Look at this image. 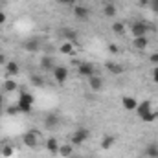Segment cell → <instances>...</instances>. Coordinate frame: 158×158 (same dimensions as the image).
<instances>
[{
  "label": "cell",
  "mask_w": 158,
  "mask_h": 158,
  "mask_svg": "<svg viewBox=\"0 0 158 158\" xmlns=\"http://www.w3.org/2000/svg\"><path fill=\"white\" fill-rule=\"evenodd\" d=\"M33 103H35V98H33L30 92H20V98H19V103H17L19 112H22V114H30L31 109H33Z\"/></svg>",
  "instance_id": "cell-1"
},
{
  "label": "cell",
  "mask_w": 158,
  "mask_h": 158,
  "mask_svg": "<svg viewBox=\"0 0 158 158\" xmlns=\"http://www.w3.org/2000/svg\"><path fill=\"white\" fill-rule=\"evenodd\" d=\"M88 136H90L88 129H85V127H79L77 131L72 134V140H70V143H72V145H81V143H85V142L88 140Z\"/></svg>",
  "instance_id": "cell-2"
},
{
  "label": "cell",
  "mask_w": 158,
  "mask_h": 158,
  "mask_svg": "<svg viewBox=\"0 0 158 158\" xmlns=\"http://www.w3.org/2000/svg\"><path fill=\"white\" fill-rule=\"evenodd\" d=\"M22 142H24L26 147L35 149V147L39 145V132H37V131H28V132L22 136Z\"/></svg>",
  "instance_id": "cell-3"
},
{
  "label": "cell",
  "mask_w": 158,
  "mask_h": 158,
  "mask_svg": "<svg viewBox=\"0 0 158 158\" xmlns=\"http://www.w3.org/2000/svg\"><path fill=\"white\" fill-rule=\"evenodd\" d=\"M149 30H155V28L149 26V24H145V22H142V20H138V22L132 24V35L134 37H145Z\"/></svg>",
  "instance_id": "cell-4"
},
{
  "label": "cell",
  "mask_w": 158,
  "mask_h": 158,
  "mask_svg": "<svg viewBox=\"0 0 158 158\" xmlns=\"http://www.w3.org/2000/svg\"><path fill=\"white\" fill-rule=\"evenodd\" d=\"M77 72L79 76H83V77H92L94 76V72H96V68H94V63H79L77 64Z\"/></svg>",
  "instance_id": "cell-5"
},
{
  "label": "cell",
  "mask_w": 158,
  "mask_h": 158,
  "mask_svg": "<svg viewBox=\"0 0 158 158\" xmlns=\"http://www.w3.org/2000/svg\"><path fill=\"white\" fill-rule=\"evenodd\" d=\"M72 9H74V15L77 17L79 20H81V22H86V20H88V17H90V9H88L86 6L76 4V6H74Z\"/></svg>",
  "instance_id": "cell-6"
},
{
  "label": "cell",
  "mask_w": 158,
  "mask_h": 158,
  "mask_svg": "<svg viewBox=\"0 0 158 158\" xmlns=\"http://www.w3.org/2000/svg\"><path fill=\"white\" fill-rule=\"evenodd\" d=\"M52 74H53V79H55L57 85H64V81L68 79V70L64 66H55Z\"/></svg>",
  "instance_id": "cell-7"
},
{
  "label": "cell",
  "mask_w": 158,
  "mask_h": 158,
  "mask_svg": "<svg viewBox=\"0 0 158 158\" xmlns=\"http://www.w3.org/2000/svg\"><path fill=\"white\" fill-rule=\"evenodd\" d=\"M22 48L26 50V52H30V53H33V52H39L40 48V40L37 37H30V39H26L22 42Z\"/></svg>",
  "instance_id": "cell-8"
},
{
  "label": "cell",
  "mask_w": 158,
  "mask_h": 158,
  "mask_svg": "<svg viewBox=\"0 0 158 158\" xmlns=\"http://www.w3.org/2000/svg\"><path fill=\"white\" fill-rule=\"evenodd\" d=\"M153 110V103L151 101H142V103H138V107H136V114H138V118H143L145 114H149Z\"/></svg>",
  "instance_id": "cell-9"
},
{
  "label": "cell",
  "mask_w": 158,
  "mask_h": 158,
  "mask_svg": "<svg viewBox=\"0 0 158 158\" xmlns=\"http://www.w3.org/2000/svg\"><path fill=\"white\" fill-rule=\"evenodd\" d=\"M40 68H42L44 72H53V68H55L53 57H52V55H44V57L40 59Z\"/></svg>",
  "instance_id": "cell-10"
},
{
  "label": "cell",
  "mask_w": 158,
  "mask_h": 158,
  "mask_svg": "<svg viewBox=\"0 0 158 158\" xmlns=\"http://www.w3.org/2000/svg\"><path fill=\"white\" fill-rule=\"evenodd\" d=\"M6 74H7L9 77L19 76V74H20V66H19V63H17V61H7V63H6Z\"/></svg>",
  "instance_id": "cell-11"
},
{
  "label": "cell",
  "mask_w": 158,
  "mask_h": 158,
  "mask_svg": "<svg viewBox=\"0 0 158 158\" xmlns=\"http://www.w3.org/2000/svg\"><path fill=\"white\" fill-rule=\"evenodd\" d=\"M121 105H123V109L125 110H136V107H138V101L132 98V96H123L121 98Z\"/></svg>",
  "instance_id": "cell-12"
},
{
  "label": "cell",
  "mask_w": 158,
  "mask_h": 158,
  "mask_svg": "<svg viewBox=\"0 0 158 158\" xmlns=\"http://www.w3.org/2000/svg\"><path fill=\"white\" fill-rule=\"evenodd\" d=\"M57 125H59V116L55 112H50L44 116V127L46 129H55Z\"/></svg>",
  "instance_id": "cell-13"
},
{
  "label": "cell",
  "mask_w": 158,
  "mask_h": 158,
  "mask_svg": "<svg viewBox=\"0 0 158 158\" xmlns=\"http://www.w3.org/2000/svg\"><path fill=\"white\" fill-rule=\"evenodd\" d=\"M88 86H90V90H94V92H99L101 88H103V79L99 77V76H92V77H88Z\"/></svg>",
  "instance_id": "cell-14"
},
{
  "label": "cell",
  "mask_w": 158,
  "mask_h": 158,
  "mask_svg": "<svg viewBox=\"0 0 158 158\" xmlns=\"http://www.w3.org/2000/svg\"><path fill=\"white\" fill-rule=\"evenodd\" d=\"M105 68L110 72V74H114V76H121L123 74V64H118V63H114V61H109V63H105Z\"/></svg>",
  "instance_id": "cell-15"
},
{
  "label": "cell",
  "mask_w": 158,
  "mask_h": 158,
  "mask_svg": "<svg viewBox=\"0 0 158 158\" xmlns=\"http://www.w3.org/2000/svg\"><path fill=\"white\" fill-rule=\"evenodd\" d=\"M61 35H63V39L68 40V42H76L77 40V31L72 30V28H63L61 30Z\"/></svg>",
  "instance_id": "cell-16"
},
{
  "label": "cell",
  "mask_w": 158,
  "mask_h": 158,
  "mask_svg": "<svg viewBox=\"0 0 158 158\" xmlns=\"http://www.w3.org/2000/svg\"><path fill=\"white\" fill-rule=\"evenodd\" d=\"M114 142H116V138H114L112 134H105L103 140H101V149H103V151H109V149L114 145Z\"/></svg>",
  "instance_id": "cell-17"
},
{
  "label": "cell",
  "mask_w": 158,
  "mask_h": 158,
  "mask_svg": "<svg viewBox=\"0 0 158 158\" xmlns=\"http://www.w3.org/2000/svg\"><path fill=\"white\" fill-rule=\"evenodd\" d=\"M59 155L63 158H68L74 155V145L72 143H64V145H59Z\"/></svg>",
  "instance_id": "cell-18"
},
{
  "label": "cell",
  "mask_w": 158,
  "mask_h": 158,
  "mask_svg": "<svg viewBox=\"0 0 158 158\" xmlns=\"http://www.w3.org/2000/svg\"><path fill=\"white\" fill-rule=\"evenodd\" d=\"M46 149L52 153V155H59V143L55 138H48L46 140Z\"/></svg>",
  "instance_id": "cell-19"
},
{
  "label": "cell",
  "mask_w": 158,
  "mask_h": 158,
  "mask_svg": "<svg viewBox=\"0 0 158 158\" xmlns=\"http://www.w3.org/2000/svg\"><path fill=\"white\" fill-rule=\"evenodd\" d=\"M132 46H134L136 50H145V48L149 46V40H147V37H134Z\"/></svg>",
  "instance_id": "cell-20"
},
{
  "label": "cell",
  "mask_w": 158,
  "mask_h": 158,
  "mask_svg": "<svg viewBox=\"0 0 158 158\" xmlns=\"http://www.w3.org/2000/svg\"><path fill=\"white\" fill-rule=\"evenodd\" d=\"M103 13H105V17L112 19V17H116L118 9H116V6H114L112 2H109V4H105V6H103Z\"/></svg>",
  "instance_id": "cell-21"
},
{
  "label": "cell",
  "mask_w": 158,
  "mask_h": 158,
  "mask_svg": "<svg viewBox=\"0 0 158 158\" xmlns=\"http://www.w3.org/2000/svg\"><path fill=\"white\" fill-rule=\"evenodd\" d=\"M61 53H64V55H74L76 53V50H74V42H68V40H64L63 44H61Z\"/></svg>",
  "instance_id": "cell-22"
},
{
  "label": "cell",
  "mask_w": 158,
  "mask_h": 158,
  "mask_svg": "<svg viewBox=\"0 0 158 158\" xmlns=\"http://www.w3.org/2000/svg\"><path fill=\"white\" fill-rule=\"evenodd\" d=\"M17 88H19V85L13 79H6L4 81V92H15Z\"/></svg>",
  "instance_id": "cell-23"
},
{
  "label": "cell",
  "mask_w": 158,
  "mask_h": 158,
  "mask_svg": "<svg viewBox=\"0 0 158 158\" xmlns=\"http://www.w3.org/2000/svg\"><path fill=\"white\" fill-rule=\"evenodd\" d=\"M145 155H147V158H158V145H147L145 147Z\"/></svg>",
  "instance_id": "cell-24"
},
{
  "label": "cell",
  "mask_w": 158,
  "mask_h": 158,
  "mask_svg": "<svg viewBox=\"0 0 158 158\" xmlns=\"http://www.w3.org/2000/svg\"><path fill=\"white\" fill-rule=\"evenodd\" d=\"M112 31L118 33V35H123V33H125V24H123V22H114V24H112Z\"/></svg>",
  "instance_id": "cell-25"
},
{
  "label": "cell",
  "mask_w": 158,
  "mask_h": 158,
  "mask_svg": "<svg viewBox=\"0 0 158 158\" xmlns=\"http://www.w3.org/2000/svg\"><path fill=\"white\" fill-rule=\"evenodd\" d=\"M142 119V121H143V123H153V121H155V119H156V112H153V110H151V112H149V114H145V116H143V118H140Z\"/></svg>",
  "instance_id": "cell-26"
},
{
  "label": "cell",
  "mask_w": 158,
  "mask_h": 158,
  "mask_svg": "<svg viewBox=\"0 0 158 158\" xmlns=\"http://www.w3.org/2000/svg\"><path fill=\"white\" fill-rule=\"evenodd\" d=\"M31 85H35V86H44V77H42V76H31Z\"/></svg>",
  "instance_id": "cell-27"
},
{
  "label": "cell",
  "mask_w": 158,
  "mask_h": 158,
  "mask_svg": "<svg viewBox=\"0 0 158 158\" xmlns=\"http://www.w3.org/2000/svg\"><path fill=\"white\" fill-rule=\"evenodd\" d=\"M0 155H2V156H11V155H13V147H11V145H4V147L0 149Z\"/></svg>",
  "instance_id": "cell-28"
},
{
  "label": "cell",
  "mask_w": 158,
  "mask_h": 158,
  "mask_svg": "<svg viewBox=\"0 0 158 158\" xmlns=\"http://www.w3.org/2000/svg\"><path fill=\"white\" fill-rule=\"evenodd\" d=\"M6 114H9V116H15V114H19V107H17V105H9V107L6 109Z\"/></svg>",
  "instance_id": "cell-29"
},
{
  "label": "cell",
  "mask_w": 158,
  "mask_h": 158,
  "mask_svg": "<svg viewBox=\"0 0 158 158\" xmlns=\"http://www.w3.org/2000/svg\"><path fill=\"white\" fill-rule=\"evenodd\" d=\"M59 4H63V6H66V7H74L76 6V0H57Z\"/></svg>",
  "instance_id": "cell-30"
},
{
  "label": "cell",
  "mask_w": 158,
  "mask_h": 158,
  "mask_svg": "<svg viewBox=\"0 0 158 158\" xmlns=\"http://www.w3.org/2000/svg\"><path fill=\"white\" fill-rule=\"evenodd\" d=\"M149 61L155 64V66H158V52H155V53H151V57H149Z\"/></svg>",
  "instance_id": "cell-31"
},
{
  "label": "cell",
  "mask_w": 158,
  "mask_h": 158,
  "mask_svg": "<svg viewBox=\"0 0 158 158\" xmlns=\"http://www.w3.org/2000/svg\"><path fill=\"white\" fill-rule=\"evenodd\" d=\"M151 76H153V81H155V83H158V66H155V68H153Z\"/></svg>",
  "instance_id": "cell-32"
},
{
  "label": "cell",
  "mask_w": 158,
  "mask_h": 158,
  "mask_svg": "<svg viewBox=\"0 0 158 158\" xmlns=\"http://www.w3.org/2000/svg\"><path fill=\"white\" fill-rule=\"evenodd\" d=\"M109 52H110V53H118L119 50H118V46H116V44H109Z\"/></svg>",
  "instance_id": "cell-33"
},
{
  "label": "cell",
  "mask_w": 158,
  "mask_h": 158,
  "mask_svg": "<svg viewBox=\"0 0 158 158\" xmlns=\"http://www.w3.org/2000/svg\"><path fill=\"white\" fill-rule=\"evenodd\" d=\"M151 7H153V11L158 13V0H153V2H151Z\"/></svg>",
  "instance_id": "cell-34"
},
{
  "label": "cell",
  "mask_w": 158,
  "mask_h": 158,
  "mask_svg": "<svg viewBox=\"0 0 158 158\" xmlns=\"http://www.w3.org/2000/svg\"><path fill=\"white\" fill-rule=\"evenodd\" d=\"M4 22H6V13H4V11H0V26H2Z\"/></svg>",
  "instance_id": "cell-35"
},
{
  "label": "cell",
  "mask_w": 158,
  "mask_h": 158,
  "mask_svg": "<svg viewBox=\"0 0 158 158\" xmlns=\"http://www.w3.org/2000/svg\"><path fill=\"white\" fill-rule=\"evenodd\" d=\"M6 63H7V61H6V55H2V53H0V64H4V66H6Z\"/></svg>",
  "instance_id": "cell-36"
},
{
  "label": "cell",
  "mask_w": 158,
  "mask_h": 158,
  "mask_svg": "<svg viewBox=\"0 0 158 158\" xmlns=\"http://www.w3.org/2000/svg\"><path fill=\"white\" fill-rule=\"evenodd\" d=\"M0 105L4 107V94H2V92H0Z\"/></svg>",
  "instance_id": "cell-37"
},
{
  "label": "cell",
  "mask_w": 158,
  "mask_h": 158,
  "mask_svg": "<svg viewBox=\"0 0 158 158\" xmlns=\"http://www.w3.org/2000/svg\"><path fill=\"white\" fill-rule=\"evenodd\" d=\"M2 114H4V107L0 105V116H2Z\"/></svg>",
  "instance_id": "cell-38"
},
{
  "label": "cell",
  "mask_w": 158,
  "mask_h": 158,
  "mask_svg": "<svg viewBox=\"0 0 158 158\" xmlns=\"http://www.w3.org/2000/svg\"><path fill=\"white\" fill-rule=\"evenodd\" d=\"M68 158H79V156H74V155H72V156H68Z\"/></svg>",
  "instance_id": "cell-39"
},
{
  "label": "cell",
  "mask_w": 158,
  "mask_h": 158,
  "mask_svg": "<svg viewBox=\"0 0 158 158\" xmlns=\"http://www.w3.org/2000/svg\"><path fill=\"white\" fill-rule=\"evenodd\" d=\"M143 2H153V0H143Z\"/></svg>",
  "instance_id": "cell-40"
},
{
  "label": "cell",
  "mask_w": 158,
  "mask_h": 158,
  "mask_svg": "<svg viewBox=\"0 0 158 158\" xmlns=\"http://www.w3.org/2000/svg\"><path fill=\"white\" fill-rule=\"evenodd\" d=\"M76 2H77V0H76ZM79 2H81V0H79Z\"/></svg>",
  "instance_id": "cell-41"
}]
</instances>
